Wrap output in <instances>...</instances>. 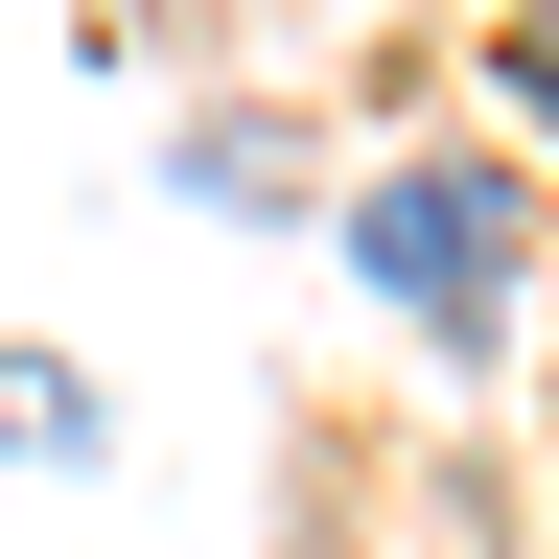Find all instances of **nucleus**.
Here are the masks:
<instances>
[{"mask_svg":"<svg viewBox=\"0 0 559 559\" xmlns=\"http://www.w3.org/2000/svg\"><path fill=\"white\" fill-rule=\"evenodd\" d=\"M373 280H396V304H513V210H489V187H373Z\"/></svg>","mask_w":559,"mask_h":559,"instance_id":"f257e3e1","label":"nucleus"}]
</instances>
